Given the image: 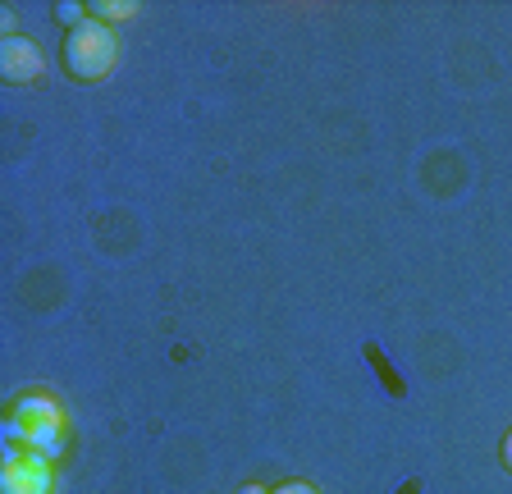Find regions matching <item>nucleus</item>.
Wrapping results in <instances>:
<instances>
[{
	"label": "nucleus",
	"mask_w": 512,
	"mask_h": 494,
	"mask_svg": "<svg viewBox=\"0 0 512 494\" xmlns=\"http://www.w3.org/2000/svg\"><path fill=\"white\" fill-rule=\"evenodd\" d=\"M55 14H60V23H69V28L87 23V19H83V10H74V5H55Z\"/></svg>",
	"instance_id": "nucleus-7"
},
{
	"label": "nucleus",
	"mask_w": 512,
	"mask_h": 494,
	"mask_svg": "<svg viewBox=\"0 0 512 494\" xmlns=\"http://www.w3.org/2000/svg\"><path fill=\"white\" fill-rule=\"evenodd\" d=\"M0 74H5V83H32V78L46 74V55L37 42H28V37H5V46H0Z\"/></svg>",
	"instance_id": "nucleus-2"
},
{
	"label": "nucleus",
	"mask_w": 512,
	"mask_h": 494,
	"mask_svg": "<svg viewBox=\"0 0 512 494\" xmlns=\"http://www.w3.org/2000/svg\"><path fill=\"white\" fill-rule=\"evenodd\" d=\"M115 65H119V37L110 33L106 23L87 19L78 28H69V37H64V69H69V78L96 83V78H106Z\"/></svg>",
	"instance_id": "nucleus-1"
},
{
	"label": "nucleus",
	"mask_w": 512,
	"mask_h": 494,
	"mask_svg": "<svg viewBox=\"0 0 512 494\" xmlns=\"http://www.w3.org/2000/svg\"><path fill=\"white\" fill-rule=\"evenodd\" d=\"M238 494H270V490H261V485H243Z\"/></svg>",
	"instance_id": "nucleus-10"
},
{
	"label": "nucleus",
	"mask_w": 512,
	"mask_h": 494,
	"mask_svg": "<svg viewBox=\"0 0 512 494\" xmlns=\"http://www.w3.org/2000/svg\"><path fill=\"white\" fill-rule=\"evenodd\" d=\"M362 353H366V362L375 366V376H380V385L389 389V394H394V398H403V394H407V385H403V380H398V371H394V366H389V357L380 353V344H366Z\"/></svg>",
	"instance_id": "nucleus-4"
},
{
	"label": "nucleus",
	"mask_w": 512,
	"mask_h": 494,
	"mask_svg": "<svg viewBox=\"0 0 512 494\" xmlns=\"http://www.w3.org/2000/svg\"><path fill=\"white\" fill-rule=\"evenodd\" d=\"M92 14H101V19H110V23H119V19H133V14H138V5H133V0H96L92 5Z\"/></svg>",
	"instance_id": "nucleus-5"
},
{
	"label": "nucleus",
	"mask_w": 512,
	"mask_h": 494,
	"mask_svg": "<svg viewBox=\"0 0 512 494\" xmlns=\"http://www.w3.org/2000/svg\"><path fill=\"white\" fill-rule=\"evenodd\" d=\"M398 494H421V481H407V485H403V490H398Z\"/></svg>",
	"instance_id": "nucleus-9"
},
{
	"label": "nucleus",
	"mask_w": 512,
	"mask_h": 494,
	"mask_svg": "<svg viewBox=\"0 0 512 494\" xmlns=\"http://www.w3.org/2000/svg\"><path fill=\"white\" fill-rule=\"evenodd\" d=\"M499 458H503V467H508V472H512V430H508V435H503V449H499Z\"/></svg>",
	"instance_id": "nucleus-8"
},
{
	"label": "nucleus",
	"mask_w": 512,
	"mask_h": 494,
	"mask_svg": "<svg viewBox=\"0 0 512 494\" xmlns=\"http://www.w3.org/2000/svg\"><path fill=\"white\" fill-rule=\"evenodd\" d=\"M0 490L5 494H51L55 490V476L42 458H19L14 453L5 462V476H0Z\"/></svg>",
	"instance_id": "nucleus-3"
},
{
	"label": "nucleus",
	"mask_w": 512,
	"mask_h": 494,
	"mask_svg": "<svg viewBox=\"0 0 512 494\" xmlns=\"http://www.w3.org/2000/svg\"><path fill=\"white\" fill-rule=\"evenodd\" d=\"M270 494H320L316 485H307V481H284L279 490H270Z\"/></svg>",
	"instance_id": "nucleus-6"
}]
</instances>
